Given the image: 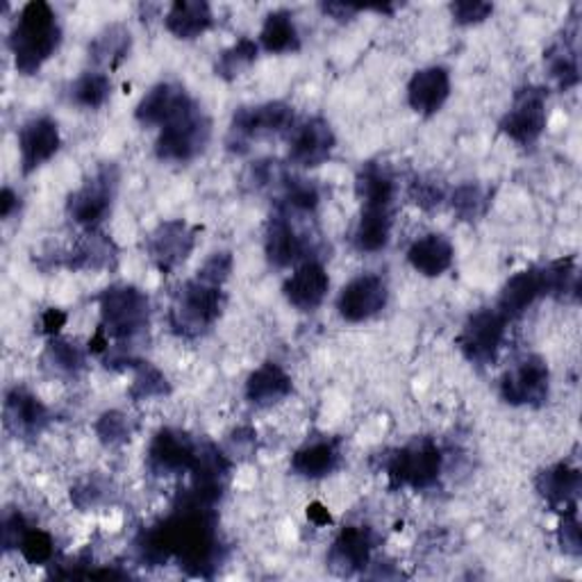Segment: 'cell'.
<instances>
[{
  "instance_id": "1",
  "label": "cell",
  "mask_w": 582,
  "mask_h": 582,
  "mask_svg": "<svg viewBox=\"0 0 582 582\" xmlns=\"http://www.w3.org/2000/svg\"><path fill=\"white\" fill-rule=\"evenodd\" d=\"M139 556L149 564H164L177 558L180 567L196 575H209L222 562V543L216 537V521L209 507L182 500V507L164 524L143 532Z\"/></svg>"
},
{
  "instance_id": "38",
  "label": "cell",
  "mask_w": 582,
  "mask_h": 582,
  "mask_svg": "<svg viewBox=\"0 0 582 582\" xmlns=\"http://www.w3.org/2000/svg\"><path fill=\"white\" fill-rule=\"evenodd\" d=\"M255 60H258V44L244 36V40H239L235 46H230L228 51L222 53V57H218L216 76L224 80H235Z\"/></svg>"
},
{
  "instance_id": "28",
  "label": "cell",
  "mask_w": 582,
  "mask_h": 582,
  "mask_svg": "<svg viewBox=\"0 0 582 582\" xmlns=\"http://www.w3.org/2000/svg\"><path fill=\"white\" fill-rule=\"evenodd\" d=\"M340 449L335 442H312L303 449H299L291 457V468L297 476L308 481H319L331 476V473L340 466Z\"/></svg>"
},
{
  "instance_id": "48",
  "label": "cell",
  "mask_w": 582,
  "mask_h": 582,
  "mask_svg": "<svg viewBox=\"0 0 582 582\" xmlns=\"http://www.w3.org/2000/svg\"><path fill=\"white\" fill-rule=\"evenodd\" d=\"M28 532V524L21 515H6L3 519V546L6 551L19 549L23 535Z\"/></svg>"
},
{
  "instance_id": "29",
  "label": "cell",
  "mask_w": 582,
  "mask_h": 582,
  "mask_svg": "<svg viewBox=\"0 0 582 582\" xmlns=\"http://www.w3.org/2000/svg\"><path fill=\"white\" fill-rule=\"evenodd\" d=\"M391 214L389 207H364L355 226V248L362 252H378L389 244Z\"/></svg>"
},
{
  "instance_id": "25",
  "label": "cell",
  "mask_w": 582,
  "mask_h": 582,
  "mask_svg": "<svg viewBox=\"0 0 582 582\" xmlns=\"http://www.w3.org/2000/svg\"><path fill=\"white\" fill-rule=\"evenodd\" d=\"M455 250L444 235H425L417 239L410 250L408 260L414 271L425 278H440L453 267Z\"/></svg>"
},
{
  "instance_id": "10",
  "label": "cell",
  "mask_w": 582,
  "mask_h": 582,
  "mask_svg": "<svg viewBox=\"0 0 582 582\" xmlns=\"http://www.w3.org/2000/svg\"><path fill=\"white\" fill-rule=\"evenodd\" d=\"M546 89L541 87H524L517 91L513 107L500 121V130L517 141L519 146H532L543 128L546 121H549V115H546Z\"/></svg>"
},
{
  "instance_id": "8",
  "label": "cell",
  "mask_w": 582,
  "mask_h": 582,
  "mask_svg": "<svg viewBox=\"0 0 582 582\" xmlns=\"http://www.w3.org/2000/svg\"><path fill=\"white\" fill-rule=\"evenodd\" d=\"M291 123H294V109L287 103L273 100V103H262V105H250V107H239L233 123H230V149L237 151V146H246L248 141L282 132Z\"/></svg>"
},
{
  "instance_id": "47",
  "label": "cell",
  "mask_w": 582,
  "mask_h": 582,
  "mask_svg": "<svg viewBox=\"0 0 582 582\" xmlns=\"http://www.w3.org/2000/svg\"><path fill=\"white\" fill-rule=\"evenodd\" d=\"M410 194H412V201L423 209H432L444 201V190L432 180H417Z\"/></svg>"
},
{
  "instance_id": "9",
  "label": "cell",
  "mask_w": 582,
  "mask_h": 582,
  "mask_svg": "<svg viewBox=\"0 0 582 582\" xmlns=\"http://www.w3.org/2000/svg\"><path fill=\"white\" fill-rule=\"evenodd\" d=\"M505 325H507V319L496 308L471 314L457 337V344L464 357L473 364H478V367L492 364L500 351V344L505 337Z\"/></svg>"
},
{
  "instance_id": "36",
  "label": "cell",
  "mask_w": 582,
  "mask_h": 582,
  "mask_svg": "<svg viewBox=\"0 0 582 582\" xmlns=\"http://www.w3.org/2000/svg\"><path fill=\"white\" fill-rule=\"evenodd\" d=\"M453 209L462 222H478L481 216H485L492 198L489 192L478 185V182H464L455 192H453Z\"/></svg>"
},
{
  "instance_id": "20",
  "label": "cell",
  "mask_w": 582,
  "mask_h": 582,
  "mask_svg": "<svg viewBox=\"0 0 582 582\" xmlns=\"http://www.w3.org/2000/svg\"><path fill=\"white\" fill-rule=\"evenodd\" d=\"M51 414L40 398L23 387H14L6 396V425L19 436H36L48 425Z\"/></svg>"
},
{
  "instance_id": "4",
  "label": "cell",
  "mask_w": 582,
  "mask_h": 582,
  "mask_svg": "<svg viewBox=\"0 0 582 582\" xmlns=\"http://www.w3.org/2000/svg\"><path fill=\"white\" fill-rule=\"evenodd\" d=\"M103 331L117 342H130L149 327L151 303L149 297L130 284H115L105 289L100 299Z\"/></svg>"
},
{
  "instance_id": "7",
  "label": "cell",
  "mask_w": 582,
  "mask_h": 582,
  "mask_svg": "<svg viewBox=\"0 0 582 582\" xmlns=\"http://www.w3.org/2000/svg\"><path fill=\"white\" fill-rule=\"evenodd\" d=\"M117 185H119L117 166L112 164L100 166L91 175V180H87L78 192H73L68 196L66 203L68 216L78 226H85L87 230H96L105 222L107 214L112 212Z\"/></svg>"
},
{
  "instance_id": "21",
  "label": "cell",
  "mask_w": 582,
  "mask_h": 582,
  "mask_svg": "<svg viewBox=\"0 0 582 582\" xmlns=\"http://www.w3.org/2000/svg\"><path fill=\"white\" fill-rule=\"evenodd\" d=\"M327 289H331V278L325 269L319 262H305L284 282V297L297 310L312 312L323 303Z\"/></svg>"
},
{
  "instance_id": "14",
  "label": "cell",
  "mask_w": 582,
  "mask_h": 582,
  "mask_svg": "<svg viewBox=\"0 0 582 582\" xmlns=\"http://www.w3.org/2000/svg\"><path fill=\"white\" fill-rule=\"evenodd\" d=\"M192 105L194 100L180 85L160 83L151 91H146V96L139 100L134 117L141 126L164 128L180 115H185Z\"/></svg>"
},
{
  "instance_id": "43",
  "label": "cell",
  "mask_w": 582,
  "mask_h": 582,
  "mask_svg": "<svg viewBox=\"0 0 582 582\" xmlns=\"http://www.w3.org/2000/svg\"><path fill=\"white\" fill-rule=\"evenodd\" d=\"M284 182V203L291 209L299 212H312L319 205V190L312 185L310 180L301 177H282Z\"/></svg>"
},
{
  "instance_id": "3",
  "label": "cell",
  "mask_w": 582,
  "mask_h": 582,
  "mask_svg": "<svg viewBox=\"0 0 582 582\" xmlns=\"http://www.w3.org/2000/svg\"><path fill=\"white\" fill-rule=\"evenodd\" d=\"M224 310V291L218 284H209L201 278L190 280L177 291L171 305L169 321L173 333L180 337H201L218 321Z\"/></svg>"
},
{
  "instance_id": "6",
  "label": "cell",
  "mask_w": 582,
  "mask_h": 582,
  "mask_svg": "<svg viewBox=\"0 0 582 582\" xmlns=\"http://www.w3.org/2000/svg\"><path fill=\"white\" fill-rule=\"evenodd\" d=\"M212 123L194 103L185 115L162 128L155 153L164 162H190L198 158L209 143Z\"/></svg>"
},
{
  "instance_id": "27",
  "label": "cell",
  "mask_w": 582,
  "mask_h": 582,
  "mask_svg": "<svg viewBox=\"0 0 582 582\" xmlns=\"http://www.w3.org/2000/svg\"><path fill=\"white\" fill-rule=\"evenodd\" d=\"M214 23L212 8L205 0H177L166 14V30L177 40H196Z\"/></svg>"
},
{
  "instance_id": "12",
  "label": "cell",
  "mask_w": 582,
  "mask_h": 582,
  "mask_svg": "<svg viewBox=\"0 0 582 582\" xmlns=\"http://www.w3.org/2000/svg\"><path fill=\"white\" fill-rule=\"evenodd\" d=\"M194 246H196V228H192L187 222H182V218L160 224L149 235V239H146L149 258L162 273H173L190 258Z\"/></svg>"
},
{
  "instance_id": "19",
  "label": "cell",
  "mask_w": 582,
  "mask_h": 582,
  "mask_svg": "<svg viewBox=\"0 0 582 582\" xmlns=\"http://www.w3.org/2000/svg\"><path fill=\"white\" fill-rule=\"evenodd\" d=\"M371 549L374 537L369 528H344L337 535L331 553H327V564L340 575H353L362 569H367L371 560Z\"/></svg>"
},
{
  "instance_id": "26",
  "label": "cell",
  "mask_w": 582,
  "mask_h": 582,
  "mask_svg": "<svg viewBox=\"0 0 582 582\" xmlns=\"http://www.w3.org/2000/svg\"><path fill=\"white\" fill-rule=\"evenodd\" d=\"M291 394V378L273 362L255 369L246 382V396L252 406L269 408Z\"/></svg>"
},
{
  "instance_id": "50",
  "label": "cell",
  "mask_w": 582,
  "mask_h": 582,
  "mask_svg": "<svg viewBox=\"0 0 582 582\" xmlns=\"http://www.w3.org/2000/svg\"><path fill=\"white\" fill-rule=\"evenodd\" d=\"M66 323V314L60 312V310H48L42 319V325H44V331L51 333V335H57L60 333V327Z\"/></svg>"
},
{
  "instance_id": "32",
  "label": "cell",
  "mask_w": 582,
  "mask_h": 582,
  "mask_svg": "<svg viewBox=\"0 0 582 582\" xmlns=\"http://www.w3.org/2000/svg\"><path fill=\"white\" fill-rule=\"evenodd\" d=\"M260 42H262V48L273 55L297 53L301 48V40H299L294 17L284 10L271 12L262 25Z\"/></svg>"
},
{
  "instance_id": "41",
  "label": "cell",
  "mask_w": 582,
  "mask_h": 582,
  "mask_svg": "<svg viewBox=\"0 0 582 582\" xmlns=\"http://www.w3.org/2000/svg\"><path fill=\"white\" fill-rule=\"evenodd\" d=\"M134 400H149V398H158L169 394V382L164 378L162 371H158L155 367H151L149 362H139V369L130 389Z\"/></svg>"
},
{
  "instance_id": "45",
  "label": "cell",
  "mask_w": 582,
  "mask_h": 582,
  "mask_svg": "<svg viewBox=\"0 0 582 582\" xmlns=\"http://www.w3.org/2000/svg\"><path fill=\"white\" fill-rule=\"evenodd\" d=\"M230 271H233V255L230 252H214L212 258L198 269L196 278L209 282V284L224 287Z\"/></svg>"
},
{
  "instance_id": "39",
  "label": "cell",
  "mask_w": 582,
  "mask_h": 582,
  "mask_svg": "<svg viewBox=\"0 0 582 582\" xmlns=\"http://www.w3.org/2000/svg\"><path fill=\"white\" fill-rule=\"evenodd\" d=\"M539 273H541L543 294L564 297V294H575L578 291V271L573 258L558 260L546 269H539Z\"/></svg>"
},
{
  "instance_id": "31",
  "label": "cell",
  "mask_w": 582,
  "mask_h": 582,
  "mask_svg": "<svg viewBox=\"0 0 582 582\" xmlns=\"http://www.w3.org/2000/svg\"><path fill=\"white\" fill-rule=\"evenodd\" d=\"M355 192L364 207H389L394 198V177L380 164H364L355 177Z\"/></svg>"
},
{
  "instance_id": "35",
  "label": "cell",
  "mask_w": 582,
  "mask_h": 582,
  "mask_svg": "<svg viewBox=\"0 0 582 582\" xmlns=\"http://www.w3.org/2000/svg\"><path fill=\"white\" fill-rule=\"evenodd\" d=\"M109 91H112V83H109L105 73H100V71L91 73L89 71V73H85L83 78L73 83L71 100L80 107H87V109H98L107 103Z\"/></svg>"
},
{
  "instance_id": "2",
  "label": "cell",
  "mask_w": 582,
  "mask_h": 582,
  "mask_svg": "<svg viewBox=\"0 0 582 582\" xmlns=\"http://www.w3.org/2000/svg\"><path fill=\"white\" fill-rule=\"evenodd\" d=\"M60 42L62 30L53 8L44 3V0L28 3L21 10V17L10 36L17 71L23 73V76H34L57 51Z\"/></svg>"
},
{
  "instance_id": "33",
  "label": "cell",
  "mask_w": 582,
  "mask_h": 582,
  "mask_svg": "<svg viewBox=\"0 0 582 582\" xmlns=\"http://www.w3.org/2000/svg\"><path fill=\"white\" fill-rule=\"evenodd\" d=\"M130 44V32L123 25H109L91 42L89 55L96 66L115 68L128 57Z\"/></svg>"
},
{
  "instance_id": "51",
  "label": "cell",
  "mask_w": 582,
  "mask_h": 582,
  "mask_svg": "<svg viewBox=\"0 0 582 582\" xmlns=\"http://www.w3.org/2000/svg\"><path fill=\"white\" fill-rule=\"evenodd\" d=\"M17 207H19V196L10 187H6L3 190V196H0V216L10 218Z\"/></svg>"
},
{
  "instance_id": "13",
  "label": "cell",
  "mask_w": 582,
  "mask_h": 582,
  "mask_svg": "<svg viewBox=\"0 0 582 582\" xmlns=\"http://www.w3.org/2000/svg\"><path fill=\"white\" fill-rule=\"evenodd\" d=\"M387 299H389L387 282L380 276L367 273L351 280L342 289L337 310L342 319H346L348 323H362L380 314L387 305Z\"/></svg>"
},
{
  "instance_id": "17",
  "label": "cell",
  "mask_w": 582,
  "mask_h": 582,
  "mask_svg": "<svg viewBox=\"0 0 582 582\" xmlns=\"http://www.w3.org/2000/svg\"><path fill=\"white\" fill-rule=\"evenodd\" d=\"M60 128L53 119L40 117L28 121L19 130V153L23 173H32L44 166L57 151H60Z\"/></svg>"
},
{
  "instance_id": "44",
  "label": "cell",
  "mask_w": 582,
  "mask_h": 582,
  "mask_svg": "<svg viewBox=\"0 0 582 582\" xmlns=\"http://www.w3.org/2000/svg\"><path fill=\"white\" fill-rule=\"evenodd\" d=\"M494 12L492 3H483V0H457V3L451 6V14L455 23L460 25H476L489 19Z\"/></svg>"
},
{
  "instance_id": "5",
  "label": "cell",
  "mask_w": 582,
  "mask_h": 582,
  "mask_svg": "<svg viewBox=\"0 0 582 582\" xmlns=\"http://www.w3.org/2000/svg\"><path fill=\"white\" fill-rule=\"evenodd\" d=\"M442 473V451L428 436L394 451L387 460V476L391 487L430 489Z\"/></svg>"
},
{
  "instance_id": "22",
  "label": "cell",
  "mask_w": 582,
  "mask_h": 582,
  "mask_svg": "<svg viewBox=\"0 0 582 582\" xmlns=\"http://www.w3.org/2000/svg\"><path fill=\"white\" fill-rule=\"evenodd\" d=\"M539 496L556 509H573L580 494V471L567 464L543 468L537 476Z\"/></svg>"
},
{
  "instance_id": "15",
  "label": "cell",
  "mask_w": 582,
  "mask_h": 582,
  "mask_svg": "<svg viewBox=\"0 0 582 582\" xmlns=\"http://www.w3.org/2000/svg\"><path fill=\"white\" fill-rule=\"evenodd\" d=\"M335 132L325 119L314 117L310 121H305L294 139H291L289 146V160L294 162L297 166L303 169H314L321 166L325 160H331L333 151H335Z\"/></svg>"
},
{
  "instance_id": "49",
  "label": "cell",
  "mask_w": 582,
  "mask_h": 582,
  "mask_svg": "<svg viewBox=\"0 0 582 582\" xmlns=\"http://www.w3.org/2000/svg\"><path fill=\"white\" fill-rule=\"evenodd\" d=\"M362 8H357V6H346V3H327V6H323V12L325 14H331L333 19H337V21H348L353 14H357Z\"/></svg>"
},
{
  "instance_id": "46",
  "label": "cell",
  "mask_w": 582,
  "mask_h": 582,
  "mask_svg": "<svg viewBox=\"0 0 582 582\" xmlns=\"http://www.w3.org/2000/svg\"><path fill=\"white\" fill-rule=\"evenodd\" d=\"M560 543H562V549L569 556L578 558L580 551H582L580 524H578V517H575V507L573 509H564V519H562V526H560Z\"/></svg>"
},
{
  "instance_id": "42",
  "label": "cell",
  "mask_w": 582,
  "mask_h": 582,
  "mask_svg": "<svg viewBox=\"0 0 582 582\" xmlns=\"http://www.w3.org/2000/svg\"><path fill=\"white\" fill-rule=\"evenodd\" d=\"M53 537L44 530H36V528H28V532L23 535L21 543H19V551L25 558V562L30 564H46L53 560Z\"/></svg>"
},
{
  "instance_id": "40",
  "label": "cell",
  "mask_w": 582,
  "mask_h": 582,
  "mask_svg": "<svg viewBox=\"0 0 582 582\" xmlns=\"http://www.w3.org/2000/svg\"><path fill=\"white\" fill-rule=\"evenodd\" d=\"M134 428H132V421L123 414V412H105L98 423H96V434L98 440L107 446H119V444H126L130 442Z\"/></svg>"
},
{
  "instance_id": "37",
  "label": "cell",
  "mask_w": 582,
  "mask_h": 582,
  "mask_svg": "<svg viewBox=\"0 0 582 582\" xmlns=\"http://www.w3.org/2000/svg\"><path fill=\"white\" fill-rule=\"evenodd\" d=\"M48 367L60 376H76L85 367V353L76 342L53 340L44 355Z\"/></svg>"
},
{
  "instance_id": "11",
  "label": "cell",
  "mask_w": 582,
  "mask_h": 582,
  "mask_svg": "<svg viewBox=\"0 0 582 582\" xmlns=\"http://www.w3.org/2000/svg\"><path fill=\"white\" fill-rule=\"evenodd\" d=\"M551 374L541 357H528L500 380V396L509 406H543L549 398Z\"/></svg>"
},
{
  "instance_id": "30",
  "label": "cell",
  "mask_w": 582,
  "mask_h": 582,
  "mask_svg": "<svg viewBox=\"0 0 582 582\" xmlns=\"http://www.w3.org/2000/svg\"><path fill=\"white\" fill-rule=\"evenodd\" d=\"M575 36H578V28H573L571 34L564 32L562 40H558L549 51H546V64H549L551 78L560 85V89H571L580 83Z\"/></svg>"
},
{
  "instance_id": "16",
  "label": "cell",
  "mask_w": 582,
  "mask_h": 582,
  "mask_svg": "<svg viewBox=\"0 0 582 582\" xmlns=\"http://www.w3.org/2000/svg\"><path fill=\"white\" fill-rule=\"evenodd\" d=\"M198 444L187 432H180L173 428L160 430L149 449V464L158 476H171V473L190 471Z\"/></svg>"
},
{
  "instance_id": "34",
  "label": "cell",
  "mask_w": 582,
  "mask_h": 582,
  "mask_svg": "<svg viewBox=\"0 0 582 582\" xmlns=\"http://www.w3.org/2000/svg\"><path fill=\"white\" fill-rule=\"evenodd\" d=\"M115 260H117L115 244L91 230L76 248H73L66 267L68 269H91V271H96V269L112 267Z\"/></svg>"
},
{
  "instance_id": "23",
  "label": "cell",
  "mask_w": 582,
  "mask_h": 582,
  "mask_svg": "<svg viewBox=\"0 0 582 582\" xmlns=\"http://www.w3.org/2000/svg\"><path fill=\"white\" fill-rule=\"evenodd\" d=\"M543 294L539 269H526L509 278L498 297L496 310L509 321L521 316Z\"/></svg>"
},
{
  "instance_id": "52",
  "label": "cell",
  "mask_w": 582,
  "mask_h": 582,
  "mask_svg": "<svg viewBox=\"0 0 582 582\" xmlns=\"http://www.w3.org/2000/svg\"><path fill=\"white\" fill-rule=\"evenodd\" d=\"M308 517H310V521H314L316 526H327V524H333L331 513H327V509H325L321 503H312V505L308 507Z\"/></svg>"
},
{
  "instance_id": "24",
  "label": "cell",
  "mask_w": 582,
  "mask_h": 582,
  "mask_svg": "<svg viewBox=\"0 0 582 582\" xmlns=\"http://www.w3.org/2000/svg\"><path fill=\"white\" fill-rule=\"evenodd\" d=\"M265 250H267V260L276 269H287L301 258L305 250V241L297 233V228L289 224V218L284 214H276L267 228Z\"/></svg>"
},
{
  "instance_id": "18",
  "label": "cell",
  "mask_w": 582,
  "mask_h": 582,
  "mask_svg": "<svg viewBox=\"0 0 582 582\" xmlns=\"http://www.w3.org/2000/svg\"><path fill=\"white\" fill-rule=\"evenodd\" d=\"M451 96V76L444 66L417 71L408 85V103L417 115L432 117L440 112Z\"/></svg>"
}]
</instances>
